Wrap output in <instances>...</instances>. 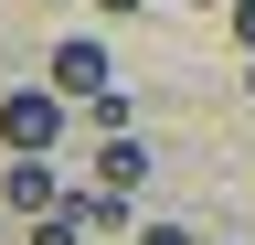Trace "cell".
<instances>
[{
  "label": "cell",
  "mask_w": 255,
  "mask_h": 245,
  "mask_svg": "<svg viewBox=\"0 0 255 245\" xmlns=\"http://www.w3.org/2000/svg\"><path fill=\"white\" fill-rule=\"evenodd\" d=\"M64 117H75V96L64 85H32V96H0V149H53Z\"/></svg>",
  "instance_id": "6da1fadb"
},
{
  "label": "cell",
  "mask_w": 255,
  "mask_h": 245,
  "mask_svg": "<svg viewBox=\"0 0 255 245\" xmlns=\"http://www.w3.org/2000/svg\"><path fill=\"white\" fill-rule=\"evenodd\" d=\"M0 203H11V213H53V203H75V192H64V171H43V149H11Z\"/></svg>",
  "instance_id": "7a4b0ae2"
},
{
  "label": "cell",
  "mask_w": 255,
  "mask_h": 245,
  "mask_svg": "<svg viewBox=\"0 0 255 245\" xmlns=\"http://www.w3.org/2000/svg\"><path fill=\"white\" fill-rule=\"evenodd\" d=\"M53 85H64L75 107L96 96V85H117V64H107V43H85V32H64V43H53Z\"/></svg>",
  "instance_id": "3957f363"
},
{
  "label": "cell",
  "mask_w": 255,
  "mask_h": 245,
  "mask_svg": "<svg viewBox=\"0 0 255 245\" xmlns=\"http://www.w3.org/2000/svg\"><path fill=\"white\" fill-rule=\"evenodd\" d=\"M96 181H107V192H138V181H149V149L128 139V128H107V149H96Z\"/></svg>",
  "instance_id": "277c9868"
},
{
  "label": "cell",
  "mask_w": 255,
  "mask_h": 245,
  "mask_svg": "<svg viewBox=\"0 0 255 245\" xmlns=\"http://www.w3.org/2000/svg\"><path fill=\"white\" fill-rule=\"evenodd\" d=\"M75 213H85V235H117V224H128V192L96 181V192H75Z\"/></svg>",
  "instance_id": "5b68a950"
},
{
  "label": "cell",
  "mask_w": 255,
  "mask_h": 245,
  "mask_svg": "<svg viewBox=\"0 0 255 245\" xmlns=\"http://www.w3.org/2000/svg\"><path fill=\"white\" fill-rule=\"evenodd\" d=\"M85 117H96V128H138V96H117V85H96V96H85Z\"/></svg>",
  "instance_id": "8992f818"
},
{
  "label": "cell",
  "mask_w": 255,
  "mask_h": 245,
  "mask_svg": "<svg viewBox=\"0 0 255 245\" xmlns=\"http://www.w3.org/2000/svg\"><path fill=\"white\" fill-rule=\"evenodd\" d=\"M75 235H85V213H75V203H53V213H32V245H75Z\"/></svg>",
  "instance_id": "52a82bcc"
},
{
  "label": "cell",
  "mask_w": 255,
  "mask_h": 245,
  "mask_svg": "<svg viewBox=\"0 0 255 245\" xmlns=\"http://www.w3.org/2000/svg\"><path fill=\"white\" fill-rule=\"evenodd\" d=\"M223 32H234V53H255V0H234V11H223Z\"/></svg>",
  "instance_id": "ba28073f"
},
{
  "label": "cell",
  "mask_w": 255,
  "mask_h": 245,
  "mask_svg": "<svg viewBox=\"0 0 255 245\" xmlns=\"http://www.w3.org/2000/svg\"><path fill=\"white\" fill-rule=\"evenodd\" d=\"M138 245H191V235H181V224H149V235H138Z\"/></svg>",
  "instance_id": "9c48e42d"
},
{
  "label": "cell",
  "mask_w": 255,
  "mask_h": 245,
  "mask_svg": "<svg viewBox=\"0 0 255 245\" xmlns=\"http://www.w3.org/2000/svg\"><path fill=\"white\" fill-rule=\"evenodd\" d=\"M96 11H149V0H96Z\"/></svg>",
  "instance_id": "30bf717a"
},
{
  "label": "cell",
  "mask_w": 255,
  "mask_h": 245,
  "mask_svg": "<svg viewBox=\"0 0 255 245\" xmlns=\"http://www.w3.org/2000/svg\"><path fill=\"white\" fill-rule=\"evenodd\" d=\"M245 96H255V53H245Z\"/></svg>",
  "instance_id": "8fae6325"
}]
</instances>
